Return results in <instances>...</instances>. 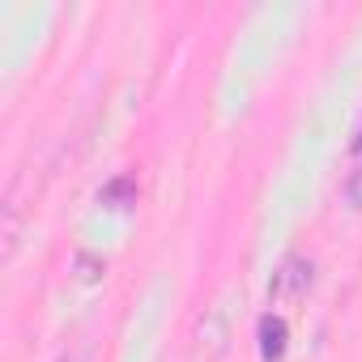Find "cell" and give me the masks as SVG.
<instances>
[{
    "label": "cell",
    "mask_w": 362,
    "mask_h": 362,
    "mask_svg": "<svg viewBox=\"0 0 362 362\" xmlns=\"http://www.w3.org/2000/svg\"><path fill=\"white\" fill-rule=\"evenodd\" d=\"M307 290H311V260H303V256H290L273 273V286H269L273 303H298Z\"/></svg>",
    "instance_id": "1"
},
{
    "label": "cell",
    "mask_w": 362,
    "mask_h": 362,
    "mask_svg": "<svg viewBox=\"0 0 362 362\" xmlns=\"http://www.w3.org/2000/svg\"><path fill=\"white\" fill-rule=\"evenodd\" d=\"M256 337H260V358L264 362H281L286 358V345H290V328H286V320L281 315H260V324H256Z\"/></svg>",
    "instance_id": "2"
},
{
    "label": "cell",
    "mask_w": 362,
    "mask_h": 362,
    "mask_svg": "<svg viewBox=\"0 0 362 362\" xmlns=\"http://www.w3.org/2000/svg\"><path fill=\"white\" fill-rule=\"evenodd\" d=\"M98 201H103L107 209H128V205H136V179H132V175L111 179V184L98 192Z\"/></svg>",
    "instance_id": "3"
},
{
    "label": "cell",
    "mask_w": 362,
    "mask_h": 362,
    "mask_svg": "<svg viewBox=\"0 0 362 362\" xmlns=\"http://www.w3.org/2000/svg\"><path fill=\"white\" fill-rule=\"evenodd\" d=\"M13 252H18V214L9 205L5 209V260H13Z\"/></svg>",
    "instance_id": "4"
},
{
    "label": "cell",
    "mask_w": 362,
    "mask_h": 362,
    "mask_svg": "<svg viewBox=\"0 0 362 362\" xmlns=\"http://www.w3.org/2000/svg\"><path fill=\"white\" fill-rule=\"evenodd\" d=\"M73 269H77V277H81V281H98V277L107 273V264H94L90 256H77V260H73Z\"/></svg>",
    "instance_id": "5"
},
{
    "label": "cell",
    "mask_w": 362,
    "mask_h": 362,
    "mask_svg": "<svg viewBox=\"0 0 362 362\" xmlns=\"http://www.w3.org/2000/svg\"><path fill=\"white\" fill-rule=\"evenodd\" d=\"M345 201H349L354 209H362V166L345 179Z\"/></svg>",
    "instance_id": "6"
},
{
    "label": "cell",
    "mask_w": 362,
    "mask_h": 362,
    "mask_svg": "<svg viewBox=\"0 0 362 362\" xmlns=\"http://www.w3.org/2000/svg\"><path fill=\"white\" fill-rule=\"evenodd\" d=\"M354 149H362V124H358V132H354Z\"/></svg>",
    "instance_id": "7"
}]
</instances>
